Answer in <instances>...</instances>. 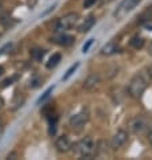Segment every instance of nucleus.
<instances>
[{
	"label": "nucleus",
	"mask_w": 152,
	"mask_h": 160,
	"mask_svg": "<svg viewBox=\"0 0 152 160\" xmlns=\"http://www.w3.org/2000/svg\"><path fill=\"white\" fill-rule=\"evenodd\" d=\"M73 151H74V153L79 158L90 159L96 155L97 147H96V143L92 137H85V139L79 140L78 143L73 147Z\"/></svg>",
	"instance_id": "nucleus-1"
},
{
	"label": "nucleus",
	"mask_w": 152,
	"mask_h": 160,
	"mask_svg": "<svg viewBox=\"0 0 152 160\" xmlns=\"http://www.w3.org/2000/svg\"><path fill=\"white\" fill-rule=\"evenodd\" d=\"M147 85H148V83H147V79L143 77L141 74H137L131 79V82H129L128 92L133 98H140L143 96V93L145 92Z\"/></svg>",
	"instance_id": "nucleus-2"
},
{
	"label": "nucleus",
	"mask_w": 152,
	"mask_h": 160,
	"mask_svg": "<svg viewBox=\"0 0 152 160\" xmlns=\"http://www.w3.org/2000/svg\"><path fill=\"white\" fill-rule=\"evenodd\" d=\"M140 2L141 0H123V2L120 3V6L117 7V10L113 12L114 19H117V20L124 19L129 12L133 11L139 4H140Z\"/></svg>",
	"instance_id": "nucleus-3"
},
{
	"label": "nucleus",
	"mask_w": 152,
	"mask_h": 160,
	"mask_svg": "<svg viewBox=\"0 0 152 160\" xmlns=\"http://www.w3.org/2000/svg\"><path fill=\"white\" fill-rule=\"evenodd\" d=\"M78 18H79L78 14H75V12H69V14H66L62 18H59L55 23L57 31H66V30L73 28L74 26L77 24Z\"/></svg>",
	"instance_id": "nucleus-4"
},
{
	"label": "nucleus",
	"mask_w": 152,
	"mask_h": 160,
	"mask_svg": "<svg viewBox=\"0 0 152 160\" xmlns=\"http://www.w3.org/2000/svg\"><path fill=\"white\" fill-rule=\"evenodd\" d=\"M147 129V120L143 116H136L129 121V131L135 135H141Z\"/></svg>",
	"instance_id": "nucleus-5"
},
{
	"label": "nucleus",
	"mask_w": 152,
	"mask_h": 160,
	"mask_svg": "<svg viewBox=\"0 0 152 160\" xmlns=\"http://www.w3.org/2000/svg\"><path fill=\"white\" fill-rule=\"evenodd\" d=\"M127 141H128V132L120 129L114 133L113 137H112L110 147H112V149H120L127 144Z\"/></svg>",
	"instance_id": "nucleus-6"
},
{
	"label": "nucleus",
	"mask_w": 152,
	"mask_h": 160,
	"mask_svg": "<svg viewBox=\"0 0 152 160\" xmlns=\"http://www.w3.org/2000/svg\"><path fill=\"white\" fill-rule=\"evenodd\" d=\"M88 121H89L88 110H82V112H78V113L73 114V116L70 117V120H69V124H70L71 128H81Z\"/></svg>",
	"instance_id": "nucleus-7"
},
{
	"label": "nucleus",
	"mask_w": 152,
	"mask_h": 160,
	"mask_svg": "<svg viewBox=\"0 0 152 160\" xmlns=\"http://www.w3.org/2000/svg\"><path fill=\"white\" fill-rule=\"evenodd\" d=\"M55 148L58 152H68V151L71 149V141L68 136H59L58 139L55 140Z\"/></svg>",
	"instance_id": "nucleus-8"
},
{
	"label": "nucleus",
	"mask_w": 152,
	"mask_h": 160,
	"mask_svg": "<svg viewBox=\"0 0 152 160\" xmlns=\"http://www.w3.org/2000/svg\"><path fill=\"white\" fill-rule=\"evenodd\" d=\"M51 42L59 44V46H70L74 42V37L68 35V34H61V35H57L55 38H53Z\"/></svg>",
	"instance_id": "nucleus-9"
},
{
	"label": "nucleus",
	"mask_w": 152,
	"mask_h": 160,
	"mask_svg": "<svg viewBox=\"0 0 152 160\" xmlns=\"http://www.w3.org/2000/svg\"><path fill=\"white\" fill-rule=\"evenodd\" d=\"M100 85V77L97 74H90L89 77L84 81V88L88 89V90H93Z\"/></svg>",
	"instance_id": "nucleus-10"
},
{
	"label": "nucleus",
	"mask_w": 152,
	"mask_h": 160,
	"mask_svg": "<svg viewBox=\"0 0 152 160\" xmlns=\"http://www.w3.org/2000/svg\"><path fill=\"white\" fill-rule=\"evenodd\" d=\"M117 51H119V46H117V43H114V42H109L108 44H105V46L102 47L101 54H102V55H112V54H116Z\"/></svg>",
	"instance_id": "nucleus-11"
},
{
	"label": "nucleus",
	"mask_w": 152,
	"mask_h": 160,
	"mask_svg": "<svg viewBox=\"0 0 152 160\" xmlns=\"http://www.w3.org/2000/svg\"><path fill=\"white\" fill-rule=\"evenodd\" d=\"M94 23H96L94 16H89V18H86L84 23L79 26V31H81V32H88V31H90V30H92V27L94 26Z\"/></svg>",
	"instance_id": "nucleus-12"
},
{
	"label": "nucleus",
	"mask_w": 152,
	"mask_h": 160,
	"mask_svg": "<svg viewBox=\"0 0 152 160\" xmlns=\"http://www.w3.org/2000/svg\"><path fill=\"white\" fill-rule=\"evenodd\" d=\"M61 59H62V55L61 54H53V57H50V59H48V62L46 63V68L47 69H53V68H55V66L59 63L61 62Z\"/></svg>",
	"instance_id": "nucleus-13"
},
{
	"label": "nucleus",
	"mask_w": 152,
	"mask_h": 160,
	"mask_svg": "<svg viewBox=\"0 0 152 160\" xmlns=\"http://www.w3.org/2000/svg\"><path fill=\"white\" fill-rule=\"evenodd\" d=\"M44 51L43 48H34V50H31V57L35 59V61H42L43 57H44Z\"/></svg>",
	"instance_id": "nucleus-14"
},
{
	"label": "nucleus",
	"mask_w": 152,
	"mask_h": 160,
	"mask_svg": "<svg viewBox=\"0 0 152 160\" xmlns=\"http://www.w3.org/2000/svg\"><path fill=\"white\" fill-rule=\"evenodd\" d=\"M78 68H79V62H75V63H74V65L71 66V68L68 70V72L65 73V75L62 77V81H68V79L71 77V75H73V74L75 73V70H77Z\"/></svg>",
	"instance_id": "nucleus-15"
},
{
	"label": "nucleus",
	"mask_w": 152,
	"mask_h": 160,
	"mask_svg": "<svg viewBox=\"0 0 152 160\" xmlns=\"http://www.w3.org/2000/svg\"><path fill=\"white\" fill-rule=\"evenodd\" d=\"M131 44L135 48H141L143 46H144V39H143L141 37H133L132 41H131Z\"/></svg>",
	"instance_id": "nucleus-16"
},
{
	"label": "nucleus",
	"mask_w": 152,
	"mask_h": 160,
	"mask_svg": "<svg viewBox=\"0 0 152 160\" xmlns=\"http://www.w3.org/2000/svg\"><path fill=\"white\" fill-rule=\"evenodd\" d=\"M24 102V97H20V96H15L14 101H12V109H16V108H20Z\"/></svg>",
	"instance_id": "nucleus-17"
},
{
	"label": "nucleus",
	"mask_w": 152,
	"mask_h": 160,
	"mask_svg": "<svg viewBox=\"0 0 152 160\" xmlns=\"http://www.w3.org/2000/svg\"><path fill=\"white\" fill-rule=\"evenodd\" d=\"M53 89H54V86L48 88V89H47V90H46V92H44V93H43V96H42V97H41V98H39V100H38V104H41V102H43V101H44V100H46V98H48V96H50V93L53 92Z\"/></svg>",
	"instance_id": "nucleus-18"
},
{
	"label": "nucleus",
	"mask_w": 152,
	"mask_h": 160,
	"mask_svg": "<svg viewBox=\"0 0 152 160\" xmlns=\"http://www.w3.org/2000/svg\"><path fill=\"white\" fill-rule=\"evenodd\" d=\"M93 42H94V39H89V41L84 44V47H82V52H88V51H89V48L92 47Z\"/></svg>",
	"instance_id": "nucleus-19"
},
{
	"label": "nucleus",
	"mask_w": 152,
	"mask_h": 160,
	"mask_svg": "<svg viewBox=\"0 0 152 160\" xmlns=\"http://www.w3.org/2000/svg\"><path fill=\"white\" fill-rule=\"evenodd\" d=\"M16 78H18V75H14V77H11V78L6 79V81H3V83H2V88H6V86H8V85H11V83L14 82Z\"/></svg>",
	"instance_id": "nucleus-20"
},
{
	"label": "nucleus",
	"mask_w": 152,
	"mask_h": 160,
	"mask_svg": "<svg viewBox=\"0 0 152 160\" xmlns=\"http://www.w3.org/2000/svg\"><path fill=\"white\" fill-rule=\"evenodd\" d=\"M97 0H84V8H89L92 7L93 4H96Z\"/></svg>",
	"instance_id": "nucleus-21"
},
{
	"label": "nucleus",
	"mask_w": 152,
	"mask_h": 160,
	"mask_svg": "<svg viewBox=\"0 0 152 160\" xmlns=\"http://www.w3.org/2000/svg\"><path fill=\"white\" fill-rule=\"evenodd\" d=\"M38 0H26V3H27V6H30V7H33V6H35V3H37Z\"/></svg>",
	"instance_id": "nucleus-22"
},
{
	"label": "nucleus",
	"mask_w": 152,
	"mask_h": 160,
	"mask_svg": "<svg viewBox=\"0 0 152 160\" xmlns=\"http://www.w3.org/2000/svg\"><path fill=\"white\" fill-rule=\"evenodd\" d=\"M148 140L152 143V125L148 128Z\"/></svg>",
	"instance_id": "nucleus-23"
},
{
	"label": "nucleus",
	"mask_w": 152,
	"mask_h": 160,
	"mask_svg": "<svg viewBox=\"0 0 152 160\" xmlns=\"http://www.w3.org/2000/svg\"><path fill=\"white\" fill-rule=\"evenodd\" d=\"M3 122H2V120H0V137H2V135H3Z\"/></svg>",
	"instance_id": "nucleus-24"
},
{
	"label": "nucleus",
	"mask_w": 152,
	"mask_h": 160,
	"mask_svg": "<svg viewBox=\"0 0 152 160\" xmlns=\"http://www.w3.org/2000/svg\"><path fill=\"white\" fill-rule=\"evenodd\" d=\"M3 105H4V100L2 98V97H0V109L3 108Z\"/></svg>",
	"instance_id": "nucleus-25"
},
{
	"label": "nucleus",
	"mask_w": 152,
	"mask_h": 160,
	"mask_svg": "<svg viewBox=\"0 0 152 160\" xmlns=\"http://www.w3.org/2000/svg\"><path fill=\"white\" fill-rule=\"evenodd\" d=\"M4 73V68H3V66H0V75H2Z\"/></svg>",
	"instance_id": "nucleus-26"
},
{
	"label": "nucleus",
	"mask_w": 152,
	"mask_h": 160,
	"mask_svg": "<svg viewBox=\"0 0 152 160\" xmlns=\"http://www.w3.org/2000/svg\"><path fill=\"white\" fill-rule=\"evenodd\" d=\"M148 51H149V54L152 55V43H151V46H149V48H148Z\"/></svg>",
	"instance_id": "nucleus-27"
},
{
	"label": "nucleus",
	"mask_w": 152,
	"mask_h": 160,
	"mask_svg": "<svg viewBox=\"0 0 152 160\" xmlns=\"http://www.w3.org/2000/svg\"><path fill=\"white\" fill-rule=\"evenodd\" d=\"M102 2H109V0H102Z\"/></svg>",
	"instance_id": "nucleus-28"
}]
</instances>
